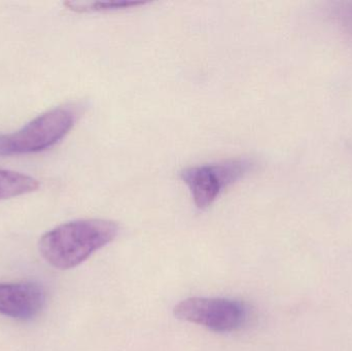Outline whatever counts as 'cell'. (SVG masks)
Wrapping results in <instances>:
<instances>
[{
    "label": "cell",
    "instance_id": "obj_3",
    "mask_svg": "<svg viewBox=\"0 0 352 351\" xmlns=\"http://www.w3.org/2000/svg\"><path fill=\"white\" fill-rule=\"evenodd\" d=\"M256 167L250 158L228 159L221 162L188 167L179 173L199 210L210 207L230 185L250 174Z\"/></svg>",
    "mask_w": 352,
    "mask_h": 351
},
{
    "label": "cell",
    "instance_id": "obj_4",
    "mask_svg": "<svg viewBox=\"0 0 352 351\" xmlns=\"http://www.w3.org/2000/svg\"><path fill=\"white\" fill-rule=\"evenodd\" d=\"M180 321L206 328L215 333H231L242 329L250 321L248 304L226 298H190L175 307Z\"/></svg>",
    "mask_w": 352,
    "mask_h": 351
},
{
    "label": "cell",
    "instance_id": "obj_2",
    "mask_svg": "<svg viewBox=\"0 0 352 351\" xmlns=\"http://www.w3.org/2000/svg\"><path fill=\"white\" fill-rule=\"evenodd\" d=\"M74 106H60L33 119L22 129L0 134V157L43 152L61 141L78 120Z\"/></svg>",
    "mask_w": 352,
    "mask_h": 351
},
{
    "label": "cell",
    "instance_id": "obj_6",
    "mask_svg": "<svg viewBox=\"0 0 352 351\" xmlns=\"http://www.w3.org/2000/svg\"><path fill=\"white\" fill-rule=\"evenodd\" d=\"M148 3L146 1H127V0H109V1L96 2H65L64 5L67 6L68 10L76 12H116V10H128V8H138Z\"/></svg>",
    "mask_w": 352,
    "mask_h": 351
},
{
    "label": "cell",
    "instance_id": "obj_1",
    "mask_svg": "<svg viewBox=\"0 0 352 351\" xmlns=\"http://www.w3.org/2000/svg\"><path fill=\"white\" fill-rule=\"evenodd\" d=\"M118 233L119 226L111 220H74L43 234L39 240V251L53 267L72 269L115 240Z\"/></svg>",
    "mask_w": 352,
    "mask_h": 351
},
{
    "label": "cell",
    "instance_id": "obj_5",
    "mask_svg": "<svg viewBox=\"0 0 352 351\" xmlns=\"http://www.w3.org/2000/svg\"><path fill=\"white\" fill-rule=\"evenodd\" d=\"M45 304V288L37 282H0V315L30 321L41 313Z\"/></svg>",
    "mask_w": 352,
    "mask_h": 351
}]
</instances>
